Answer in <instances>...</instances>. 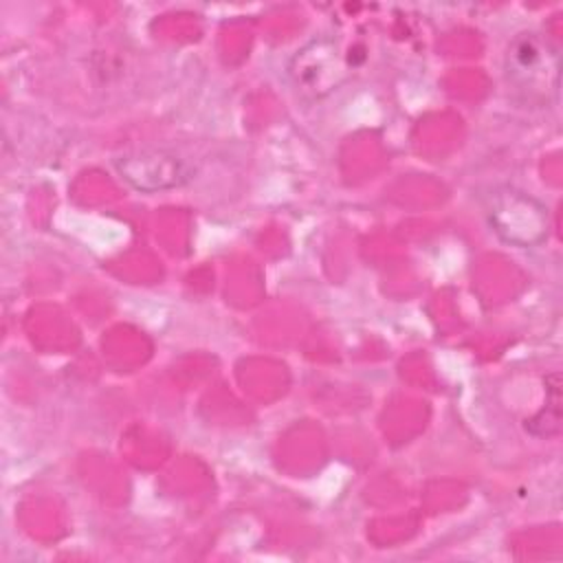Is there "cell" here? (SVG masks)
<instances>
[{
    "label": "cell",
    "mask_w": 563,
    "mask_h": 563,
    "mask_svg": "<svg viewBox=\"0 0 563 563\" xmlns=\"http://www.w3.org/2000/svg\"><path fill=\"white\" fill-rule=\"evenodd\" d=\"M112 165L117 174L141 194L176 189L189 183L196 174V167L187 158L163 147L125 152L117 156Z\"/></svg>",
    "instance_id": "obj_3"
},
{
    "label": "cell",
    "mask_w": 563,
    "mask_h": 563,
    "mask_svg": "<svg viewBox=\"0 0 563 563\" xmlns=\"http://www.w3.org/2000/svg\"><path fill=\"white\" fill-rule=\"evenodd\" d=\"M559 374H550L545 378V387H548V398H545V407L526 422V429L537 435V438H550L556 435L561 429V389H559Z\"/></svg>",
    "instance_id": "obj_5"
},
{
    "label": "cell",
    "mask_w": 563,
    "mask_h": 563,
    "mask_svg": "<svg viewBox=\"0 0 563 563\" xmlns=\"http://www.w3.org/2000/svg\"><path fill=\"white\" fill-rule=\"evenodd\" d=\"M288 77L292 79L297 92L308 99H321L350 77V64L339 53L334 40L317 37L292 55Z\"/></svg>",
    "instance_id": "obj_4"
},
{
    "label": "cell",
    "mask_w": 563,
    "mask_h": 563,
    "mask_svg": "<svg viewBox=\"0 0 563 563\" xmlns=\"http://www.w3.org/2000/svg\"><path fill=\"white\" fill-rule=\"evenodd\" d=\"M486 218L495 235L519 249H530L548 240L550 213L534 196L515 187H495L486 198Z\"/></svg>",
    "instance_id": "obj_2"
},
{
    "label": "cell",
    "mask_w": 563,
    "mask_h": 563,
    "mask_svg": "<svg viewBox=\"0 0 563 563\" xmlns=\"http://www.w3.org/2000/svg\"><path fill=\"white\" fill-rule=\"evenodd\" d=\"M506 79L515 95L532 108H548L561 86V55L556 46L537 31L517 33L504 57Z\"/></svg>",
    "instance_id": "obj_1"
}]
</instances>
